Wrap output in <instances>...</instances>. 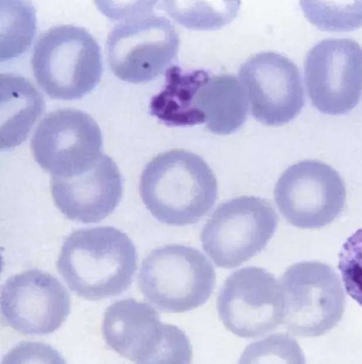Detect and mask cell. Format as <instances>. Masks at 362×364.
Wrapping results in <instances>:
<instances>
[{"label": "cell", "mask_w": 362, "mask_h": 364, "mask_svg": "<svg viewBox=\"0 0 362 364\" xmlns=\"http://www.w3.org/2000/svg\"><path fill=\"white\" fill-rule=\"evenodd\" d=\"M346 188L339 174L327 164L306 159L286 169L274 189L276 205L286 220L302 229H317L343 211Z\"/></svg>", "instance_id": "9c48e42d"}, {"label": "cell", "mask_w": 362, "mask_h": 364, "mask_svg": "<svg viewBox=\"0 0 362 364\" xmlns=\"http://www.w3.org/2000/svg\"><path fill=\"white\" fill-rule=\"evenodd\" d=\"M239 77L253 117L262 124L280 126L294 119L304 106V90L297 66L273 52L250 57Z\"/></svg>", "instance_id": "4fadbf2b"}, {"label": "cell", "mask_w": 362, "mask_h": 364, "mask_svg": "<svg viewBox=\"0 0 362 364\" xmlns=\"http://www.w3.org/2000/svg\"><path fill=\"white\" fill-rule=\"evenodd\" d=\"M1 149L24 142L44 108V99L25 78L1 74Z\"/></svg>", "instance_id": "e0dca14e"}, {"label": "cell", "mask_w": 362, "mask_h": 364, "mask_svg": "<svg viewBox=\"0 0 362 364\" xmlns=\"http://www.w3.org/2000/svg\"><path fill=\"white\" fill-rule=\"evenodd\" d=\"M278 222L267 200L247 195L233 198L220 204L204 225L202 247L217 266L235 268L264 249Z\"/></svg>", "instance_id": "8992f818"}, {"label": "cell", "mask_w": 362, "mask_h": 364, "mask_svg": "<svg viewBox=\"0 0 362 364\" xmlns=\"http://www.w3.org/2000/svg\"><path fill=\"white\" fill-rule=\"evenodd\" d=\"M304 363V356L295 339L287 334H272L250 344L241 356V363L272 362Z\"/></svg>", "instance_id": "ffe728a7"}, {"label": "cell", "mask_w": 362, "mask_h": 364, "mask_svg": "<svg viewBox=\"0 0 362 364\" xmlns=\"http://www.w3.org/2000/svg\"><path fill=\"white\" fill-rule=\"evenodd\" d=\"M216 309L225 327L235 335L247 339L264 336L282 323L281 285L263 268H240L225 280Z\"/></svg>", "instance_id": "8fae6325"}, {"label": "cell", "mask_w": 362, "mask_h": 364, "mask_svg": "<svg viewBox=\"0 0 362 364\" xmlns=\"http://www.w3.org/2000/svg\"><path fill=\"white\" fill-rule=\"evenodd\" d=\"M216 279L214 267L198 249L169 244L153 250L144 259L138 284L157 309L180 313L204 305L214 289Z\"/></svg>", "instance_id": "277c9868"}, {"label": "cell", "mask_w": 362, "mask_h": 364, "mask_svg": "<svg viewBox=\"0 0 362 364\" xmlns=\"http://www.w3.org/2000/svg\"><path fill=\"white\" fill-rule=\"evenodd\" d=\"M301 4L307 18L321 30L349 31L362 26V1H304Z\"/></svg>", "instance_id": "d6986e66"}, {"label": "cell", "mask_w": 362, "mask_h": 364, "mask_svg": "<svg viewBox=\"0 0 362 364\" xmlns=\"http://www.w3.org/2000/svg\"><path fill=\"white\" fill-rule=\"evenodd\" d=\"M51 193L68 219L94 223L110 215L122 196V178L115 161L103 154L89 169L70 178L52 177Z\"/></svg>", "instance_id": "9a60e30c"}, {"label": "cell", "mask_w": 362, "mask_h": 364, "mask_svg": "<svg viewBox=\"0 0 362 364\" xmlns=\"http://www.w3.org/2000/svg\"><path fill=\"white\" fill-rule=\"evenodd\" d=\"M36 162L57 178H70L92 167L103 155L101 130L86 113L62 108L49 113L31 139Z\"/></svg>", "instance_id": "30bf717a"}, {"label": "cell", "mask_w": 362, "mask_h": 364, "mask_svg": "<svg viewBox=\"0 0 362 364\" xmlns=\"http://www.w3.org/2000/svg\"><path fill=\"white\" fill-rule=\"evenodd\" d=\"M338 268L347 293L362 307V228L342 245Z\"/></svg>", "instance_id": "44dd1931"}, {"label": "cell", "mask_w": 362, "mask_h": 364, "mask_svg": "<svg viewBox=\"0 0 362 364\" xmlns=\"http://www.w3.org/2000/svg\"><path fill=\"white\" fill-rule=\"evenodd\" d=\"M206 73L169 67L164 88L151 101L150 113L166 125L187 126L194 94Z\"/></svg>", "instance_id": "ac0fdd59"}, {"label": "cell", "mask_w": 362, "mask_h": 364, "mask_svg": "<svg viewBox=\"0 0 362 364\" xmlns=\"http://www.w3.org/2000/svg\"><path fill=\"white\" fill-rule=\"evenodd\" d=\"M103 334L107 344L136 363H189L192 348L176 326L163 324L149 304L124 299L105 310Z\"/></svg>", "instance_id": "5b68a950"}, {"label": "cell", "mask_w": 362, "mask_h": 364, "mask_svg": "<svg viewBox=\"0 0 362 364\" xmlns=\"http://www.w3.org/2000/svg\"><path fill=\"white\" fill-rule=\"evenodd\" d=\"M5 322L24 335H45L58 329L71 310L66 288L53 275L28 269L10 277L1 292Z\"/></svg>", "instance_id": "5bb4252c"}, {"label": "cell", "mask_w": 362, "mask_h": 364, "mask_svg": "<svg viewBox=\"0 0 362 364\" xmlns=\"http://www.w3.org/2000/svg\"><path fill=\"white\" fill-rule=\"evenodd\" d=\"M57 265L71 291L98 300L118 295L130 286L137 254L129 237L117 228L81 229L64 240Z\"/></svg>", "instance_id": "6da1fadb"}, {"label": "cell", "mask_w": 362, "mask_h": 364, "mask_svg": "<svg viewBox=\"0 0 362 364\" xmlns=\"http://www.w3.org/2000/svg\"><path fill=\"white\" fill-rule=\"evenodd\" d=\"M284 299L282 324L292 334L316 337L341 320L345 295L339 275L319 261L291 265L281 279Z\"/></svg>", "instance_id": "52a82bcc"}, {"label": "cell", "mask_w": 362, "mask_h": 364, "mask_svg": "<svg viewBox=\"0 0 362 364\" xmlns=\"http://www.w3.org/2000/svg\"><path fill=\"white\" fill-rule=\"evenodd\" d=\"M247 113V97L237 77L207 72L194 94L187 126L205 123L213 133L229 135L241 127Z\"/></svg>", "instance_id": "2e32d148"}, {"label": "cell", "mask_w": 362, "mask_h": 364, "mask_svg": "<svg viewBox=\"0 0 362 364\" xmlns=\"http://www.w3.org/2000/svg\"><path fill=\"white\" fill-rule=\"evenodd\" d=\"M304 68L308 96L320 113L341 115L358 103L362 89V47L355 40H321L308 52Z\"/></svg>", "instance_id": "7c38bea8"}, {"label": "cell", "mask_w": 362, "mask_h": 364, "mask_svg": "<svg viewBox=\"0 0 362 364\" xmlns=\"http://www.w3.org/2000/svg\"><path fill=\"white\" fill-rule=\"evenodd\" d=\"M102 57L98 44L85 28L52 27L38 38L31 59L37 84L52 98L78 99L100 81Z\"/></svg>", "instance_id": "3957f363"}, {"label": "cell", "mask_w": 362, "mask_h": 364, "mask_svg": "<svg viewBox=\"0 0 362 364\" xmlns=\"http://www.w3.org/2000/svg\"><path fill=\"white\" fill-rule=\"evenodd\" d=\"M177 33L171 22L151 12L141 13L115 26L107 40L114 74L138 84L161 74L176 57Z\"/></svg>", "instance_id": "ba28073f"}, {"label": "cell", "mask_w": 362, "mask_h": 364, "mask_svg": "<svg viewBox=\"0 0 362 364\" xmlns=\"http://www.w3.org/2000/svg\"><path fill=\"white\" fill-rule=\"evenodd\" d=\"M139 190L159 222L184 226L197 222L214 207L217 180L199 156L183 149L159 154L142 171Z\"/></svg>", "instance_id": "7a4b0ae2"}]
</instances>
